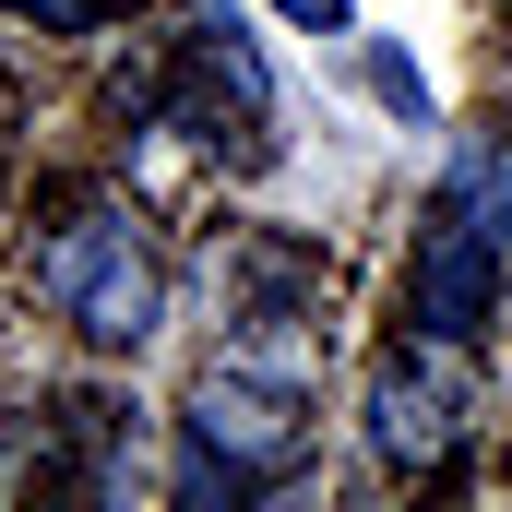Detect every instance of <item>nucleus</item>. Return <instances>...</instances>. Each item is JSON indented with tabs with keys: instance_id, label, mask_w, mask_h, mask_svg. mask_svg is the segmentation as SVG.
I'll return each mask as SVG.
<instances>
[{
	"instance_id": "obj_1",
	"label": "nucleus",
	"mask_w": 512,
	"mask_h": 512,
	"mask_svg": "<svg viewBox=\"0 0 512 512\" xmlns=\"http://www.w3.org/2000/svg\"><path fill=\"white\" fill-rule=\"evenodd\" d=\"M512 286V131H465L441 191H429V227H417V274H405V334L429 346H477L501 322Z\"/></svg>"
},
{
	"instance_id": "obj_2",
	"label": "nucleus",
	"mask_w": 512,
	"mask_h": 512,
	"mask_svg": "<svg viewBox=\"0 0 512 512\" xmlns=\"http://www.w3.org/2000/svg\"><path fill=\"white\" fill-rule=\"evenodd\" d=\"M310 453V393L274 370H203L179 405V501H251Z\"/></svg>"
},
{
	"instance_id": "obj_3",
	"label": "nucleus",
	"mask_w": 512,
	"mask_h": 512,
	"mask_svg": "<svg viewBox=\"0 0 512 512\" xmlns=\"http://www.w3.org/2000/svg\"><path fill=\"white\" fill-rule=\"evenodd\" d=\"M36 298L84 334V346H108L131 358L155 322H167V274H155V239L131 227L120 203H84V215H60L48 239H36Z\"/></svg>"
},
{
	"instance_id": "obj_4",
	"label": "nucleus",
	"mask_w": 512,
	"mask_h": 512,
	"mask_svg": "<svg viewBox=\"0 0 512 512\" xmlns=\"http://www.w3.org/2000/svg\"><path fill=\"white\" fill-rule=\"evenodd\" d=\"M465 346H405V358H382L370 370V453H382L393 477H441L453 465V441H465Z\"/></svg>"
},
{
	"instance_id": "obj_5",
	"label": "nucleus",
	"mask_w": 512,
	"mask_h": 512,
	"mask_svg": "<svg viewBox=\"0 0 512 512\" xmlns=\"http://www.w3.org/2000/svg\"><path fill=\"white\" fill-rule=\"evenodd\" d=\"M12 24H36V36H96L108 12H131V0H0Z\"/></svg>"
},
{
	"instance_id": "obj_6",
	"label": "nucleus",
	"mask_w": 512,
	"mask_h": 512,
	"mask_svg": "<svg viewBox=\"0 0 512 512\" xmlns=\"http://www.w3.org/2000/svg\"><path fill=\"white\" fill-rule=\"evenodd\" d=\"M370 96H382L393 120H429V72H417L405 48H370Z\"/></svg>"
},
{
	"instance_id": "obj_7",
	"label": "nucleus",
	"mask_w": 512,
	"mask_h": 512,
	"mask_svg": "<svg viewBox=\"0 0 512 512\" xmlns=\"http://www.w3.org/2000/svg\"><path fill=\"white\" fill-rule=\"evenodd\" d=\"M274 12H286V24H310V36H346V24H358V0H274Z\"/></svg>"
}]
</instances>
